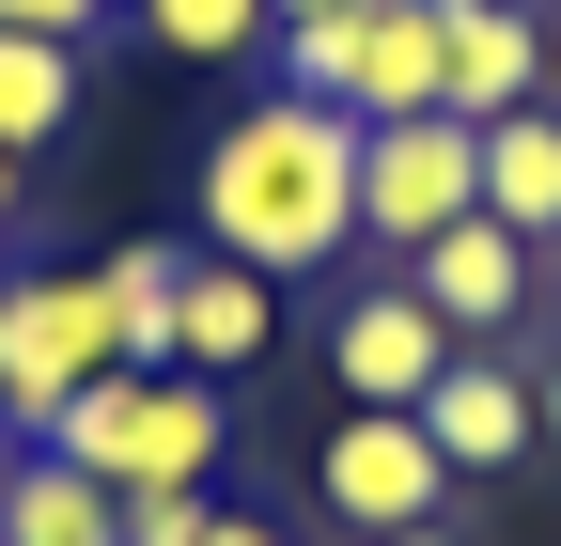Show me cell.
Instances as JSON below:
<instances>
[{"mask_svg":"<svg viewBox=\"0 0 561 546\" xmlns=\"http://www.w3.org/2000/svg\"><path fill=\"white\" fill-rule=\"evenodd\" d=\"M94 297H110V344H125V375H172V312H187V250H172V235H125V250L94 265Z\"/></svg>","mask_w":561,"mask_h":546,"instance_id":"obj_13","label":"cell"},{"mask_svg":"<svg viewBox=\"0 0 561 546\" xmlns=\"http://www.w3.org/2000/svg\"><path fill=\"white\" fill-rule=\"evenodd\" d=\"M405 282H421V312H437L453 344H500V360H546V344H530V297H546V250H530L515 219H453L437 250H405Z\"/></svg>","mask_w":561,"mask_h":546,"instance_id":"obj_6","label":"cell"},{"mask_svg":"<svg viewBox=\"0 0 561 546\" xmlns=\"http://www.w3.org/2000/svg\"><path fill=\"white\" fill-rule=\"evenodd\" d=\"M280 94H328L343 125H405V110H453V47H437V0H359V16H312V32H280Z\"/></svg>","mask_w":561,"mask_h":546,"instance_id":"obj_3","label":"cell"},{"mask_svg":"<svg viewBox=\"0 0 561 546\" xmlns=\"http://www.w3.org/2000/svg\"><path fill=\"white\" fill-rule=\"evenodd\" d=\"M203 250L265 282H312L328 250H359V125L328 94H250L203 141Z\"/></svg>","mask_w":561,"mask_h":546,"instance_id":"obj_1","label":"cell"},{"mask_svg":"<svg viewBox=\"0 0 561 546\" xmlns=\"http://www.w3.org/2000/svg\"><path fill=\"white\" fill-rule=\"evenodd\" d=\"M453 219H483V125H468V110L359 125V235L405 265V250H437Z\"/></svg>","mask_w":561,"mask_h":546,"instance_id":"obj_5","label":"cell"},{"mask_svg":"<svg viewBox=\"0 0 561 546\" xmlns=\"http://www.w3.org/2000/svg\"><path fill=\"white\" fill-rule=\"evenodd\" d=\"M94 375H125L94 265H16V282H0V437L32 453V437H47Z\"/></svg>","mask_w":561,"mask_h":546,"instance_id":"obj_4","label":"cell"},{"mask_svg":"<svg viewBox=\"0 0 561 546\" xmlns=\"http://www.w3.org/2000/svg\"><path fill=\"white\" fill-rule=\"evenodd\" d=\"M0 546H125V500L94 485L79 453H0Z\"/></svg>","mask_w":561,"mask_h":546,"instance_id":"obj_12","label":"cell"},{"mask_svg":"<svg viewBox=\"0 0 561 546\" xmlns=\"http://www.w3.org/2000/svg\"><path fill=\"white\" fill-rule=\"evenodd\" d=\"M47 453H79L110 500H140V485H203V468L234 453V406H219V375H94V390L47 422Z\"/></svg>","mask_w":561,"mask_h":546,"instance_id":"obj_2","label":"cell"},{"mask_svg":"<svg viewBox=\"0 0 561 546\" xmlns=\"http://www.w3.org/2000/svg\"><path fill=\"white\" fill-rule=\"evenodd\" d=\"M203 546H280V531H265V515H219V531H203Z\"/></svg>","mask_w":561,"mask_h":546,"instance_id":"obj_21","label":"cell"},{"mask_svg":"<svg viewBox=\"0 0 561 546\" xmlns=\"http://www.w3.org/2000/svg\"><path fill=\"white\" fill-rule=\"evenodd\" d=\"M546 312H561V282H546Z\"/></svg>","mask_w":561,"mask_h":546,"instance_id":"obj_24","label":"cell"},{"mask_svg":"<svg viewBox=\"0 0 561 546\" xmlns=\"http://www.w3.org/2000/svg\"><path fill=\"white\" fill-rule=\"evenodd\" d=\"M483 219H515L530 250L561 235V110H500L483 125Z\"/></svg>","mask_w":561,"mask_h":546,"instance_id":"obj_14","label":"cell"},{"mask_svg":"<svg viewBox=\"0 0 561 546\" xmlns=\"http://www.w3.org/2000/svg\"><path fill=\"white\" fill-rule=\"evenodd\" d=\"M421 437L453 453V485H468V468H530V453H546V422H530V360L468 344L437 390H421Z\"/></svg>","mask_w":561,"mask_h":546,"instance_id":"obj_9","label":"cell"},{"mask_svg":"<svg viewBox=\"0 0 561 546\" xmlns=\"http://www.w3.org/2000/svg\"><path fill=\"white\" fill-rule=\"evenodd\" d=\"M312 16H359V0H280V32H312Z\"/></svg>","mask_w":561,"mask_h":546,"instance_id":"obj_22","label":"cell"},{"mask_svg":"<svg viewBox=\"0 0 561 546\" xmlns=\"http://www.w3.org/2000/svg\"><path fill=\"white\" fill-rule=\"evenodd\" d=\"M203 531H219L203 485H140V500H125V546H203Z\"/></svg>","mask_w":561,"mask_h":546,"instance_id":"obj_17","label":"cell"},{"mask_svg":"<svg viewBox=\"0 0 561 546\" xmlns=\"http://www.w3.org/2000/svg\"><path fill=\"white\" fill-rule=\"evenodd\" d=\"M62 125H79V47L0 32V157H47Z\"/></svg>","mask_w":561,"mask_h":546,"instance_id":"obj_15","label":"cell"},{"mask_svg":"<svg viewBox=\"0 0 561 546\" xmlns=\"http://www.w3.org/2000/svg\"><path fill=\"white\" fill-rule=\"evenodd\" d=\"M530 422H546V453H561V344L530 360Z\"/></svg>","mask_w":561,"mask_h":546,"instance_id":"obj_20","label":"cell"},{"mask_svg":"<svg viewBox=\"0 0 561 546\" xmlns=\"http://www.w3.org/2000/svg\"><path fill=\"white\" fill-rule=\"evenodd\" d=\"M125 0H0V32H47V47H94Z\"/></svg>","mask_w":561,"mask_h":546,"instance_id":"obj_18","label":"cell"},{"mask_svg":"<svg viewBox=\"0 0 561 546\" xmlns=\"http://www.w3.org/2000/svg\"><path fill=\"white\" fill-rule=\"evenodd\" d=\"M328 515L359 531V546H390V531H437V500H453V453L421 437V406H359V422L328 437Z\"/></svg>","mask_w":561,"mask_h":546,"instance_id":"obj_7","label":"cell"},{"mask_svg":"<svg viewBox=\"0 0 561 546\" xmlns=\"http://www.w3.org/2000/svg\"><path fill=\"white\" fill-rule=\"evenodd\" d=\"M390 546H453V531H390Z\"/></svg>","mask_w":561,"mask_h":546,"instance_id":"obj_23","label":"cell"},{"mask_svg":"<svg viewBox=\"0 0 561 546\" xmlns=\"http://www.w3.org/2000/svg\"><path fill=\"white\" fill-rule=\"evenodd\" d=\"M437 47H453V110L468 125L546 110V16L530 0H437Z\"/></svg>","mask_w":561,"mask_h":546,"instance_id":"obj_10","label":"cell"},{"mask_svg":"<svg viewBox=\"0 0 561 546\" xmlns=\"http://www.w3.org/2000/svg\"><path fill=\"white\" fill-rule=\"evenodd\" d=\"M16 235H32V157H0V265H16Z\"/></svg>","mask_w":561,"mask_h":546,"instance_id":"obj_19","label":"cell"},{"mask_svg":"<svg viewBox=\"0 0 561 546\" xmlns=\"http://www.w3.org/2000/svg\"><path fill=\"white\" fill-rule=\"evenodd\" d=\"M140 32H157L172 62H250V47H280V0H125Z\"/></svg>","mask_w":561,"mask_h":546,"instance_id":"obj_16","label":"cell"},{"mask_svg":"<svg viewBox=\"0 0 561 546\" xmlns=\"http://www.w3.org/2000/svg\"><path fill=\"white\" fill-rule=\"evenodd\" d=\"M453 360H468V344H453L437 312H421V282H405V265H390L375 297H343V328H328V375L359 390V406H421Z\"/></svg>","mask_w":561,"mask_h":546,"instance_id":"obj_8","label":"cell"},{"mask_svg":"<svg viewBox=\"0 0 561 546\" xmlns=\"http://www.w3.org/2000/svg\"><path fill=\"white\" fill-rule=\"evenodd\" d=\"M280 344V282L265 265H219V250H187V312H172V375H250Z\"/></svg>","mask_w":561,"mask_h":546,"instance_id":"obj_11","label":"cell"}]
</instances>
